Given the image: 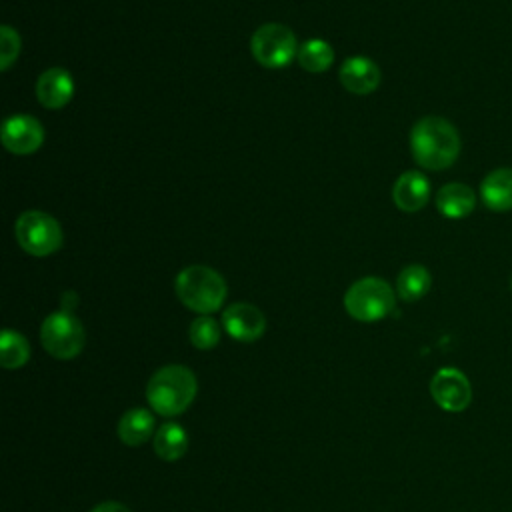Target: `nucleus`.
Returning a JSON list of instances; mask_svg holds the SVG:
<instances>
[{"label":"nucleus","instance_id":"nucleus-24","mask_svg":"<svg viewBox=\"0 0 512 512\" xmlns=\"http://www.w3.org/2000/svg\"><path fill=\"white\" fill-rule=\"evenodd\" d=\"M510 290H512V278H510Z\"/></svg>","mask_w":512,"mask_h":512},{"label":"nucleus","instance_id":"nucleus-14","mask_svg":"<svg viewBox=\"0 0 512 512\" xmlns=\"http://www.w3.org/2000/svg\"><path fill=\"white\" fill-rule=\"evenodd\" d=\"M480 198L492 212L512 210V168L502 166L488 172L480 182Z\"/></svg>","mask_w":512,"mask_h":512},{"label":"nucleus","instance_id":"nucleus-4","mask_svg":"<svg viewBox=\"0 0 512 512\" xmlns=\"http://www.w3.org/2000/svg\"><path fill=\"white\" fill-rule=\"evenodd\" d=\"M394 304V290L376 276L356 280L344 294V308L358 322L382 320L394 310Z\"/></svg>","mask_w":512,"mask_h":512},{"label":"nucleus","instance_id":"nucleus-23","mask_svg":"<svg viewBox=\"0 0 512 512\" xmlns=\"http://www.w3.org/2000/svg\"><path fill=\"white\" fill-rule=\"evenodd\" d=\"M90 512H130V510L120 502H102V504L94 506Z\"/></svg>","mask_w":512,"mask_h":512},{"label":"nucleus","instance_id":"nucleus-5","mask_svg":"<svg viewBox=\"0 0 512 512\" xmlns=\"http://www.w3.org/2000/svg\"><path fill=\"white\" fill-rule=\"evenodd\" d=\"M14 234L20 248L38 258L54 254L64 240L58 220L40 210L22 212L14 224Z\"/></svg>","mask_w":512,"mask_h":512},{"label":"nucleus","instance_id":"nucleus-1","mask_svg":"<svg viewBox=\"0 0 512 512\" xmlns=\"http://www.w3.org/2000/svg\"><path fill=\"white\" fill-rule=\"evenodd\" d=\"M460 134L442 116H424L410 130L412 158L420 168L446 170L460 154Z\"/></svg>","mask_w":512,"mask_h":512},{"label":"nucleus","instance_id":"nucleus-7","mask_svg":"<svg viewBox=\"0 0 512 512\" xmlns=\"http://www.w3.org/2000/svg\"><path fill=\"white\" fill-rule=\"evenodd\" d=\"M298 42L294 32L278 22L262 24L250 38V50L264 68H284L298 56Z\"/></svg>","mask_w":512,"mask_h":512},{"label":"nucleus","instance_id":"nucleus-9","mask_svg":"<svg viewBox=\"0 0 512 512\" xmlns=\"http://www.w3.org/2000/svg\"><path fill=\"white\" fill-rule=\"evenodd\" d=\"M2 144L8 152L26 156L36 152L44 142V128L42 124L28 114H14L8 116L2 124Z\"/></svg>","mask_w":512,"mask_h":512},{"label":"nucleus","instance_id":"nucleus-15","mask_svg":"<svg viewBox=\"0 0 512 512\" xmlns=\"http://www.w3.org/2000/svg\"><path fill=\"white\" fill-rule=\"evenodd\" d=\"M476 206L474 190L464 182L444 184L436 194V208L442 216L450 220L466 218Z\"/></svg>","mask_w":512,"mask_h":512},{"label":"nucleus","instance_id":"nucleus-8","mask_svg":"<svg viewBox=\"0 0 512 512\" xmlns=\"http://www.w3.org/2000/svg\"><path fill=\"white\" fill-rule=\"evenodd\" d=\"M430 396L442 410L462 412L472 402V386L462 370L444 366L430 380Z\"/></svg>","mask_w":512,"mask_h":512},{"label":"nucleus","instance_id":"nucleus-21","mask_svg":"<svg viewBox=\"0 0 512 512\" xmlns=\"http://www.w3.org/2000/svg\"><path fill=\"white\" fill-rule=\"evenodd\" d=\"M188 338L198 350H210L220 342V326L210 316H198L188 328Z\"/></svg>","mask_w":512,"mask_h":512},{"label":"nucleus","instance_id":"nucleus-17","mask_svg":"<svg viewBox=\"0 0 512 512\" xmlns=\"http://www.w3.org/2000/svg\"><path fill=\"white\" fill-rule=\"evenodd\" d=\"M188 450V434L176 422H164L154 434V452L164 462L182 458Z\"/></svg>","mask_w":512,"mask_h":512},{"label":"nucleus","instance_id":"nucleus-6","mask_svg":"<svg viewBox=\"0 0 512 512\" xmlns=\"http://www.w3.org/2000/svg\"><path fill=\"white\" fill-rule=\"evenodd\" d=\"M84 340L86 334L82 322L66 310L52 312L40 326V342L44 350L58 360H70L78 356L84 348Z\"/></svg>","mask_w":512,"mask_h":512},{"label":"nucleus","instance_id":"nucleus-3","mask_svg":"<svg viewBox=\"0 0 512 512\" xmlns=\"http://www.w3.org/2000/svg\"><path fill=\"white\" fill-rule=\"evenodd\" d=\"M174 290L186 308L202 316L220 310L228 292L224 278L216 270L202 264L180 270L174 280Z\"/></svg>","mask_w":512,"mask_h":512},{"label":"nucleus","instance_id":"nucleus-22","mask_svg":"<svg viewBox=\"0 0 512 512\" xmlns=\"http://www.w3.org/2000/svg\"><path fill=\"white\" fill-rule=\"evenodd\" d=\"M18 54H20V36L12 26L4 24L0 28V68L8 70L12 62H16Z\"/></svg>","mask_w":512,"mask_h":512},{"label":"nucleus","instance_id":"nucleus-2","mask_svg":"<svg viewBox=\"0 0 512 512\" xmlns=\"http://www.w3.org/2000/svg\"><path fill=\"white\" fill-rule=\"evenodd\" d=\"M198 382L184 364H166L158 368L146 384V400L160 416L182 414L196 398Z\"/></svg>","mask_w":512,"mask_h":512},{"label":"nucleus","instance_id":"nucleus-20","mask_svg":"<svg viewBox=\"0 0 512 512\" xmlns=\"http://www.w3.org/2000/svg\"><path fill=\"white\" fill-rule=\"evenodd\" d=\"M30 358V344L28 340L16 332V330H2L0 336V364L6 370H16L22 368Z\"/></svg>","mask_w":512,"mask_h":512},{"label":"nucleus","instance_id":"nucleus-16","mask_svg":"<svg viewBox=\"0 0 512 512\" xmlns=\"http://www.w3.org/2000/svg\"><path fill=\"white\" fill-rule=\"evenodd\" d=\"M152 434H156V420L154 414L146 408L126 410L118 420V438L126 446H140Z\"/></svg>","mask_w":512,"mask_h":512},{"label":"nucleus","instance_id":"nucleus-19","mask_svg":"<svg viewBox=\"0 0 512 512\" xmlns=\"http://www.w3.org/2000/svg\"><path fill=\"white\" fill-rule=\"evenodd\" d=\"M298 62L306 72H326L334 62V48L322 38H310L298 48Z\"/></svg>","mask_w":512,"mask_h":512},{"label":"nucleus","instance_id":"nucleus-11","mask_svg":"<svg viewBox=\"0 0 512 512\" xmlns=\"http://www.w3.org/2000/svg\"><path fill=\"white\" fill-rule=\"evenodd\" d=\"M74 94V80L66 68H48L38 76L36 96L44 108H64Z\"/></svg>","mask_w":512,"mask_h":512},{"label":"nucleus","instance_id":"nucleus-10","mask_svg":"<svg viewBox=\"0 0 512 512\" xmlns=\"http://www.w3.org/2000/svg\"><path fill=\"white\" fill-rule=\"evenodd\" d=\"M222 326L226 334L240 342H254L266 330V318L254 304L236 302L222 312Z\"/></svg>","mask_w":512,"mask_h":512},{"label":"nucleus","instance_id":"nucleus-18","mask_svg":"<svg viewBox=\"0 0 512 512\" xmlns=\"http://www.w3.org/2000/svg\"><path fill=\"white\" fill-rule=\"evenodd\" d=\"M432 286V276L422 264H408L396 278V292L404 302H416Z\"/></svg>","mask_w":512,"mask_h":512},{"label":"nucleus","instance_id":"nucleus-13","mask_svg":"<svg viewBox=\"0 0 512 512\" xmlns=\"http://www.w3.org/2000/svg\"><path fill=\"white\" fill-rule=\"evenodd\" d=\"M392 200L402 212H418L430 200V182L418 170L404 172L392 188Z\"/></svg>","mask_w":512,"mask_h":512},{"label":"nucleus","instance_id":"nucleus-12","mask_svg":"<svg viewBox=\"0 0 512 512\" xmlns=\"http://www.w3.org/2000/svg\"><path fill=\"white\" fill-rule=\"evenodd\" d=\"M382 80L380 68L366 56L346 58L340 66V82L352 94H370Z\"/></svg>","mask_w":512,"mask_h":512}]
</instances>
